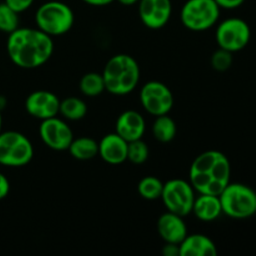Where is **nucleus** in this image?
Returning a JSON list of instances; mask_svg holds the SVG:
<instances>
[{
    "label": "nucleus",
    "instance_id": "0eeeda50",
    "mask_svg": "<svg viewBox=\"0 0 256 256\" xmlns=\"http://www.w3.org/2000/svg\"><path fill=\"white\" fill-rule=\"evenodd\" d=\"M34 158L32 142L19 132H5L0 134V165L8 168H22Z\"/></svg>",
    "mask_w": 256,
    "mask_h": 256
},
{
    "label": "nucleus",
    "instance_id": "5701e85b",
    "mask_svg": "<svg viewBox=\"0 0 256 256\" xmlns=\"http://www.w3.org/2000/svg\"><path fill=\"white\" fill-rule=\"evenodd\" d=\"M164 182L155 176H145L140 180L138 185V192L142 199L148 202H154L162 198Z\"/></svg>",
    "mask_w": 256,
    "mask_h": 256
},
{
    "label": "nucleus",
    "instance_id": "a211bd4d",
    "mask_svg": "<svg viewBox=\"0 0 256 256\" xmlns=\"http://www.w3.org/2000/svg\"><path fill=\"white\" fill-rule=\"evenodd\" d=\"M200 222H212L222 215V202L216 195L199 194L192 206V212Z\"/></svg>",
    "mask_w": 256,
    "mask_h": 256
},
{
    "label": "nucleus",
    "instance_id": "f704fd0d",
    "mask_svg": "<svg viewBox=\"0 0 256 256\" xmlns=\"http://www.w3.org/2000/svg\"></svg>",
    "mask_w": 256,
    "mask_h": 256
},
{
    "label": "nucleus",
    "instance_id": "9d476101",
    "mask_svg": "<svg viewBox=\"0 0 256 256\" xmlns=\"http://www.w3.org/2000/svg\"><path fill=\"white\" fill-rule=\"evenodd\" d=\"M140 102L148 114L162 116L172 112L174 95L164 82H149L140 90Z\"/></svg>",
    "mask_w": 256,
    "mask_h": 256
},
{
    "label": "nucleus",
    "instance_id": "393cba45",
    "mask_svg": "<svg viewBox=\"0 0 256 256\" xmlns=\"http://www.w3.org/2000/svg\"><path fill=\"white\" fill-rule=\"evenodd\" d=\"M150 155L149 146L142 139L130 142L128 145V160L132 164L142 165L148 162Z\"/></svg>",
    "mask_w": 256,
    "mask_h": 256
},
{
    "label": "nucleus",
    "instance_id": "a878e982",
    "mask_svg": "<svg viewBox=\"0 0 256 256\" xmlns=\"http://www.w3.org/2000/svg\"><path fill=\"white\" fill-rule=\"evenodd\" d=\"M232 62H234L232 52L222 49V48H219V50H216L212 56V69L219 72H228L232 66Z\"/></svg>",
    "mask_w": 256,
    "mask_h": 256
},
{
    "label": "nucleus",
    "instance_id": "c85d7f7f",
    "mask_svg": "<svg viewBox=\"0 0 256 256\" xmlns=\"http://www.w3.org/2000/svg\"><path fill=\"white\" fill-rule=\"evenodd\" d=\"M10 192V182L4 174L0 172V200H4Z\"/></svg>",
    "mask_w": 256,
    "mask_h": 256
},
{
    "label": "nucleus",
    "instance_id": "4be33fe9",
    "mask_svg": "<svg viewBox=\"0 0 256 256\" xmlns=\"http://www.w3.org/2000/svg\"><path fill=\"white\" fill-rule=\"evenodd\" d=\"M80 92L88 98H96L105 92V82L100 72H88L80 80Z\"/></svg>",
    "mask_w": 256,
    "mask_h": 256
},
{
    "label": "nucleus",
    "instance_id": "7c9ffc66",
    "mask_svg": "<svg viewBox=\"0 0 256 256\" xmlns=\"http://www.w3.org/2000/svg\"><path fill=\"white\" fill-rule=\"evenodd\" d=\"M82 2L90 6H106L114 2L115 0H82Z\"/></svg>",
    "mask_w": 256,
    "mask_h": 256
},
{
    "label": "nucleus",
    "instance_id": "4468645a",
    "mask_svg": "<svg viewBox=\"0 0 256 256\" xmlns=\"http://www.w3.org/2000/svg\"><path fill=\"white\" fill-rule=\"evenodd\" d=\"M145 132H146V122L140 112L135 110H128L118 118L115 132L128 142L142 139Z\"/></svg>",
    "mask_w": 256,
    "mask_h": 256
},
{
    "label": "nucleus",
    "instance_id": "473e14b6",
    "mask_svg": "<svg viewBox=\"0 0 256 256\" xmlns=\"http://www.w3.org/2000/svg\"><path fill=\"white\" fill-rule=\"evenodd\" d=\"M5 104H6V100H5L2 96H0V112H2V109H4Z\"/></svg>",
    "mask_w": 256,
    "mask_h": 256
},
{
    "label": "nucleus",
    "instance_id": "2f4dec72",
    "mask_svg": "<svg viewBox=\"0 0 256 256\" xmlns=\"http://www.w3.org/2000/svg\"><path fill=\"white\" fill-rule=\"evenodd\" d=\"M118 2H119L122 5H124V6H132V5L138 4L139 0H118Z\"/></svg>",
    "mask_w": 256,
    "mask_h": 256
},
{
    "label": "nucleus",
    "instance_id": "6e6552de",
    "mask_svg": "<svg viewBox=\"0 0 256 256\" xmlns=\"http://www.w3.org/2000/svg\"><path fill=\"white\" fill-rule=\"evenodd\" d=\"M160 199L162 200V204L168 212L185 218L192 212L196 192L190 182L172 179L164 184Z\"/></svg>",
    "mask_w": 256,
    "mask_h": 256
},
{
    "label": "nucleus",
    "instance_id": "20e7f679",
    "mask_svg": "<svg viewBox=\"0 0 256 256\" xmlns=\"http://www.w3.org/2000/svg\"><path fill=\"white\" fill-rule=\"evenodd\" d=\"M222 214L235 220H246L256 214V192L248 185L230 182L219 195Z\"/></svg>",
    "mask_w": 256,
    "mask_h": 256
},
{
    "label": "nucleus",
    "instance_id": "423d86ee",
    "mask_svg": "<svg viewBox=\"0 0 256 256\" xmlns=\"http://www.w3.org/2000/svg\"><path fill=\"white\" fill-rule=\"evenodd\" d=\"M220 12L215 0H188L180 12V19L188 30L202 32L216 25Z\"/></svg>",
    "mask_w": 256,
    "mask_h": 256
},
{
    "label": "nucleus",
    "instance_id": "2eb2a0df",
    "mask_svg": "<svg viewBox=\"0 0 256 256\" xmlns=\"http://www.w3.org/2000/svg\"><path fill=\"white\" fill-rule=\"evenodd\" d=\"M129 142L116 132L108 134L99 142V156L106 164L120 165L128 160Z\"/></svg>",
    "mask_w": 256,
    "mask_h": 256
},
{
    "label": "nucleus",
    "instance_id": "f03ea898",
    "mask_svg": "<svg viewBox=\"0 0 256 256\" xmlns=\"http://www.w3.org/2000/svg\"><path fill=\"white\" fill-rule=\"evenodd\" d=\"M232 165L225 154L209 150L192 162L189 170V182L198 194L216 195L230 184Z\"/></svg>",
    "mask_w": 256,
    "mask_h": 256
},
{
    "label": "nucleus",
    "instance_id": "f3484780",
    "mask_svg": "<svg viewBox=\"0 0 256 256\" xmlns=\"http://www.w3.org/2000/svg\"><path fill=\"white\" fill-rule=\"evenodd\" d=\"M216 254V245L206 235H188L180 244V256H215Z\"/></svg>",
    "mask_w": 256,
    "mask_h": 256
},
{
    "label": "nucleus",
    "instance_id": "9b49d317",
    "mask_svg": "<svg viewBox=\"0 0 256 256\" xmlns=\"http://www.w3.org/2000/svg\"><path fill=\"white\" fill-rule=\"evenodd\" d=\"M42 142L54 152H66L74 140L72 128L65 120L58 116L42 120L39 128Z\"/></svg>",
    "mask_w": 256,
    "mask_h": 256
},
{
    "label": "nucleus",
    "instance_id": "cd10ccee",
    "mask_svg": "<svg viewBox=\"0 0 256 256\" xmlns=\"http://www.w3.org/2000/svg\"><path fill=\"white\" fill-rule=\"evenodd\" d=\"M220 9L225 10H234L242 6L245 2V0H215Z\"/></svg>",
    "mask_w": 256,
    "mask_h": 256
},
{
    "label": "nucleus",
    "instance_id": "6ab92c4d",
    "mask_svg": "<svg viewBox=\"0 0 256 256\" xmlns=\"http://www.w3.org/2000/svg\"><path fill=\"white\" fill-rule=\"evenodd\" d=\"M68 152L74 159L80 160V162H88L99 155V142L92 138H78V139L72 140Z\"/></svg>",
    "mask_w": 256,
    "mask_h": 256
},
{
    "label": "nucleus",
    "instance_id": "412c9836",
    "mask_svg": "<svg viewBox=\"0 0 256 256\" xmlns=\"http://www.w3.org/2000/svg\"><path fill=\"white\" fill-rule=\"evenodd\" d=\"M59 114L70 122H78L86 116L88 106L84 100L80 98H66L64 100H60Z\"/></svg>",
    "mask_w": 256,
    "mask_h": 256
},
{
    "label": "nucleus",
    "instance_id": "39448f33",
    "mask_svg": "<svg viewBox=\"0 0 256 256\" xmlns=\"http://www.w3.org/2000/svg\"><path fill=\"white\" fill-rule=\"evenodd\" d=\"M74 12L62 2H48L40 5L35 14L36 28L52 38L60 36L74 26Z\"/></svg>",
    "mask_w": 256,
    "mask_h": 256
},
{
    "label": "nucleus",
    "instance_id": "b1692460",
    "mask_svg": "<svg viewBox=\"0 0 256 256\" xmlns=\"http://www.w3.org/2000/svg\"><path fill=\"white\" fill-rule=\"evenodd\" d=\"M19 14L5 2H0V32L10 34L19 28Z\"/></svg>",
    "mask_w": 256,
    "mask_h": 256
},
{
    "label": "nucleus",
    "instance_id": "aec40b11",
    "mask_svg": "<svg viewBox=\"0 0 256 256\" xmlns=\"http://www.w3.org/2000/svg\"><path fill=\"white\" fill-rule=\"evenodd\" d=\"M178 132V126L174 119L169 116V114L156 116L154 124H152V135L155 139L162 144L172 142L175 139Z\"/></svg>",
    "mask_w": 256,
    "mask_h": 256
},
{
    "label": "nucleus",
    "instance_id": "f257e3e1",
    "mask_svg": "<svg viewBox=\"0 0 256 256\" xmlns=\"http://www.w3.org/2000/svg\"><path fill=\"white\" fill-rule=\"evenodd\" d=\"M6 50L16 66L26 70L38 69L52 56L54 40L38 28H18L9 34Z\"/></svg>",
    "mask_w": 256,
    "mask_h": 256
},
{
    "label": "nucleus",
    "instance_id": "dca6fc26",
    "mask_svg": "<svg viewBox=\"0 0 256 256\" xmlns=\"http://www.w3.org/2000/svg\"><path fill=\"white\" fill-rule=\"evenodd\" d=\"M158 232L164 242L180 245L188 236V226L184 218L168 212L158 220Z\"/></svg>",
    "mask_w": 256,
    "mask_h": 256
},
{
    "label": "nucleus",
    "instance_id": "f8f14e48",
    "mask_svg": "<svg viewBox=\"0 0 256 256\" xmlns=\"http://www.w3.org/2000/svg\"><path fill=\"white\" fill-rule=\"evenodd\" d=\"M172 14V0H139L140 20L148 29H162L170 22Z\"/></svg>",
    "mask_w": 256,
    "mask_h": 256
},
{
    "label": "nucleus",
    "instance_id": "72a5a7b5",
    "mask_svg": "<svg viewBox=\"0 0 256 256\" xmlns=\"http://www.w3.org/2000/svg\"><path fill=\"white\" fill-rule=\"evenodd\" d=\"M2 112H0V134H2Z\"/></svg>",
    "mask_w": 256,
    "mask_h": 256
},
{
    "label": "nucleus",
    "instance_id": "c756f323",
    "mask_svg": "<svg viewBox=\"0 0 256 256\" xmlns=\"http://www.w3.org/2000/svg\"><path fill=\"white\" fill-rule=\"evenodd\" d=\"M162 254L165 256H180V245L165 242L162 248Z\"/></svg>",
    "mask_w": 256,
    "mask_h": 256
},
{
    "label": "nucleus",
    "instance_id": "ddd939ff",
    "mask_svg": "<svg viewBox=\"0 0 256 256\" xmlns=\"http://www.w3.org/2000/svg\"><path fill=\"white\" fill-rule=\"evenodd\" d=\"M25 109L30 116L42 122L59 115L60 99L54 92L48 90H38L28 96L25 102Z\"/></svg>",
    "mask_w": 256,
    "mask_h": 256
},
{
    "label": "nucleus",
    "instance_id": "1a4fd4ad",
    "mask_svg": "<svg viewBox=\"0 0 256 256\" xmlns=\"http://www.w3.org/2000/svg\"><path fill=\"white\" fill-rule=\"evenodd\" d=\"M252 39V29L245 20L230 18L220 22L216 29V42L219 48L230 52L244 50Z\"/></svg>",
    "mask_w": 256,
    "mask_h": 256
},
{
    "label": "nucleus",
    "instance_id": "7ed1b4c3",
    "mask_svg": "<svg viewBox=\"0 0 256 256\" xmlns=\"http://www.w3.org/2000/svg\"><path fill=\"white\" fill-rule=\"evenodd\" d=\"M105 90L122 96L134 92L140 82V66L136 60L126 54L112 56L102 70Z\"/></svg>",
    "mask_w": 256,
    "mask_h": 256
},
{
    "label": "nucleus",
    "instance_id": "bb28decb",
    "mask_svg": "<svg viewBox=\"0 0 256 256\" xmlns=\"http://www.w3.org/2000/svg\"><path fill=\"white\" fill-rule=\"evenodd\" d=\"M34 2L35 0H4L5 4L12 8V10H15L18 14H22V12L30 9Z\"/></svg>",
    "mask_w": 256,
    "mask_h": 256
}]
</instances>
